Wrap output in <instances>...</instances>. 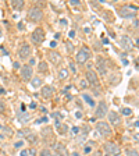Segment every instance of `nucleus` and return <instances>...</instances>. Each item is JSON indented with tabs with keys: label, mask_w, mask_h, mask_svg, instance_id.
I'll return each mask as SVG.
<instances>
[{
	"label": "nucleus",
	"mask_w": 139,
	"mask_h": 156,
	"mask_svg": "<svg viewBox=\"0 0 139 156\" xmlns=\"http://www.w3.org/2000/svg\"><path fill=\"white\" fill-rule=\"evenodd\" d=\"M56 152H57L58 156H70L65 145H63V144H57V145H56Z\"/></svg>",
	"instance_id": "obj_16"
},
{
	"label": "nucleus",
	"mask_w": 139,
	"mask_h": 156,
	"mask_svg": "<svg viewBox=\"0 0 139 156\" xmlns=\"http://www.w3.org/2000/svg\"><path fill=\"white\" fill-rule=\"evenodd\" d=\"M32 74H33V68L31 66L25 64L21 67V77H23L24 81H29V80H32Z\"/></svg>",
	"instance_id": "obj_9"
},
{
	"label": "nucleus",
	"mask_w": 139,
	"mask_h": 156,
	"mask_svg": "<svg viewBox=\"0 0 139 156\" xmlns=\"http://www.w3.org/2000/svg\"><path fill=\"white\" fill-rule=\"evenodd\" d=\"M29 55H31V46H29L28 43H23L18 50L19 58H21V60H26V58L29 57Z\"/></svg>",
	"instance_id": "obj_10"
},
{
	"label": "nucleus",
	"mask_w": 139,
	"mask_h": 156,
	"mask_svg": "<svg viewBox=\"0 0 139 156\" xmlns=\"http://www.w3.org/2000/svg\"><path fill=\"white\" fill-rule=\"evenodd\" d=\"M72 156H79V153H77V152H72Z\"/></svg>",
	"instance_id": "obj_41"
},
{
	"label": "nucleus",
	"mask_w": 139,
	"mask_h": 156,
	"mask_svg": "<svg viewBox=\"0 0 139 156\" xmlns=\"http://www.w3.org/2000/svg\"><path fill=\"white\" fill-rule=\"evenodd\" d=\"M121 46H123L124 49H127V50H131V49H132V41H131L130 38H128V36H121Z\"/></svg>",
	"instance_id": "obj_15"
},
{
	"label": "nucleus",
	"mask_w": 139,
	"mask_h": 156,
	"mask_svg": "<svg viewBox=\"0 0 139 156\" xmlns=\"http://www.w3.org/2000/svg\"><path fill=\"white\" fill-rule=\"evenodd\" d=\"M123 114L124 116H131V114H132V110L128 109V107H125V109H123Z\"/></svg>",
	"instance_id": "obj_29"
},
{
	"label": "nucleus",
	"mask_w": 139,
	"mask_h": 156,
	"mask_svg": "<svg viewBox=\"0 0 139 156\" xmlns=\"http://www.w3.org/2000/svg\"><path fill=\"white\" fill-rule=\"evenodd\" d=\"M93 156H103V153L100 152V151H96V152H95V155Z\"/></svg>",
	"instance_id": "obj_36"
},
{
	"label": "nucleus",
	"mask_w": 139,
	"mask_h": 156,
	"mask_svg": "<svg viewBox=\"0 0 139 156\" xmlns=\"http://www.w3.org/2000/svg\"><path fill=\"white\" fill-rule=\"evenodd\" d=\"M2 36H3V31H2V29H0V38H2Z\"/></svg>",
	"instance_id": "obj_42"
},
{
	"label": "nucleus",
	"mask_w": 139,
	"mask_h": 156,
	"mask_svg": "<svg viewBox=\"0 0 139 156\" xmlns=\"http://www.w3.org/2000/svg\"><path fill=\"white\" fill-rule=\"evenodd\" d=\"M106 114H109V106H107V103L104 101H100L99 102V105L96 106L95 116H96L97 119H104Z\"/></svg>",
	"instance_id": "obj_3"
},
{
	"label": "nucleus",
	"mask_w": 139,
	"mask_h": 156,
	"mask_svg": "<svg viewBox=\"0 0 139 156\" xmlns=\"http://www.w3.org/2000/svg\"><path fill=\"white\" fill-rule=\"evenodd\" d=\"M26 18L32 23H39L40 20L43 18V10L39 9V7H31L28 10V14H26Z\"/></svg>",
	"instance_id": "obj_1"
},
{
	"label": "nucleus",
	"mask_w": 139,
	"mask_h": 156,
	"mask_svg": "<svg viewBox=\"0 0 139 156\" xmlns=\"http://www.w3.org/2000/svg\"><path fill=\"white\" fill-rule=\"evenodd\" d=\"M82 98H84V101L88 102V105H89V106H92V107L95 106V101H93V99H92V98L89 96L88 94H84V95H82Z\"/></svg>",
	"instance_id": "obj_20"
},
{
	"label": "nucleus",
	"mask_w": 139,
	"mask_h": 156,
	"mask_svg": "<svg viewBox=\"0 0 139 156\" xmlns=\"http://www.w3.org/2000/svg\"><path fill=\"white\" fill-rule=\"evenodd\" d=\"M70 68H71V71L72 73H77V68H75V64H74V63H70Z\"/></svg>",
	"instance_id": "obj_31"
},
{
	"label": "nucleus",
	"mask_w": 139,
	"mask_h": 156,
	"mask_svg": "<svg viewBox=\"0 0 139 156\" xmlns=\"http://www.w3.org/2000/svg\"><path fill=\"white\" fill-rule=\"evenodd\" d=\"M86 85H88V82L85 81V80H84V81H81V87H82V88H85Z\"/></svg>",
	"instance_id": "obj_37"
},
{
	"label": "nucleus",
	"mask_w": 139,
	"mask_h": 156,
	"mask_svg": "<svg viewBox=\"0 0 139 156\" xmlns=\"http://www.w3.org/2000/svg\"><path fill=\"white\" fill-rule=\"evenodd\" d=\"M0 130H2V136H4V135H7V136H11L13 135V130L10 128V127H0Z\"/></svg>",
	"instance_id": "obj_17"
},
{
	"label": "nucleus",
	"mask_w": 139,
	"mask_h": 156,
	"mask_svg": "<svg viewBox=\"0 0 139 156\" xmlns=\"http://www.w3.org/2000/svg\"><path fill=\"white\" fill-rule=\"evenodd\" d=\"M53 87H50V85H45V87L42 88V91H40V94H42V96L45 98V99H50L53 95Z\"/></svg>",
	"instance_id": "obj_14"
},
{
	"label": "nucleus",
	"mask_w": 139,
	"mask_h": 156,
	"mask_svg": "<svg viewBox=\"0 0 139 156\" xmlns=\"http://www.w3.org/2000/svg\"><path fill=\"white\" fill-rule=\"evenodd\" d=\"M125 155L127 156H139V152L136 149H127Z\"/></svg>",
	"instance_id": "obj_25"
},
{
	"label": "nucleus",
	"mask_w": 139,
	"mask_h": 156,
	"mask_svg": "<svg viewBox=\"0 0 139 156\" xmlns=\"http://www.w3.org/2000/svg\"><path fill=\"white\" fill-rule=\"evenodd\" d=\"M74 35H75V32H74V31H71V32H70V36H71V38H74Z\"/></svg>",
	"instance_id": "obj_40"
},
{
	"label": "nucleus",
	"mask_w": 139,
	"mask_h": 156,
	"mask_svg": "<svg viewBox=\"0 0 139 156\" xmlns=\"http://www.w3.org/2000/svg\"><path fill=\"white\" fill-rule=\"evenodd\" d=\"M11 6H13V9L19 10L24 7V2L23 0H13V2H11Z\"/></svg>",
	"instance_id": "obj_19"
},
{
	"label": "nucleus",
	"mask_w": 139,
	"mask_h": 156,
	"mask_svg": "<svg viewBox=\"0 0 139 156\" xmlns=\"http://www.w3.org/2000/svg\"><path fill=\"white\" fill-rule=\"evenodd\" d=\"M26 138H28L31 142H36V140H38V136H36L35 134H29V135H26Z\"/></svg>",
	"instance_id": "obj_27"
},
{
	"label": "nucleus",
	"mask_w": 139,
	"mask_h": 156,
	"mask_svg": "<svg viewBox=\"0 0 139 156\" xmlns=\"http://www.w3.org/2000/svg\"><path fill=\"white\" fill-rule=\"evenodd\" d=\"M93 146H96V142H93V141H89V142L85 144V148H84V153H89L92 151V148Z\"/></svg>",
	"instance_id": "obj_18"
},
{
	"label": "nucleus",
	"mask_w": 139,
	"mask_h": 156,
	"mask_svg": "<svg viewBox=\"0 0 139 156\" xmlns=\"http://www.w3.org/2000/svg\"><path fill=\"white\" fill-rule=\"evenodd\" d=\"M118 13H120V16L124 17V18H132V17L136 16V10L131 6H124L120 9Z\"/></svg>",
	"instance_id": "obj_8"
},
{
	"label": "nucleus",
	"mask_w": 139,
	"mask_h": 156,
	"mask_svg": "<svg viewBox=\"0 0 139 156\" xmlns=\"http://www.w3.org/2000/svg\"><path fill=\"white\" fill-rule=\"evenodd\" d=\"M18 119H19V121H21V123H25V121L29 120V114H25V116H19Z\"/></svg>",
	"instance_id": "obj_28"
},
{
	"label": "nucleus",
	"mask_w": 139,
	"mask_h": 156,
	"mask_svg": "<svg viewBox=\"0 0 139 156\" xmlns=\"http://www.w3.org/2000/svg\"><path fill=\"white\" fill-rule=\"evenodd\" d=\"M134 138H135V141H138V142H139V134H135V135H134Z\"/></svg>",
	"instance_id": "obj_38"
},
{
	"label": "nucleus",
	"mask_w": 139,
	"mask_h": 156,
	"mask_svg": "<svg viewBox=\"0 0 139 156\" xmlns=\"http://www.w3.org/2000/svg\"><path fill=\"white\" fill-rule=\"evenodd\" d=\"M3 112H4V103L0 101V113H3Z\"/></svg>",
	"instance_id": "obj_34"
},
{
	"label": "nucleus",
	"mask_w": 139,
	"mask_h": 156,
	"mask_svg": "<svg viewBox=\"0 0 139 156\" xmlns=\"http://www.w3.org/2000/svg\"><path fill=\"white\" fill-rule=\"evenodd\" d=\"M70 4H71V6H78V4H79V0H71Z\"/></svg>",
	"instance_id": "obj_32"
},
{
	"label": "nucleus",
	"mask_w": 139,
	"mask_h": 156,
	"mask_svg": "<svg viewBox=\"0 0 139 156\" xmlns=\"http://www.w3.org/2000/svg\"><path fill=\"white\" fill-rule=\"evenodd\" d=\"M14 68H19V63H14Z\"/></svg>",
	"instance_id": "obj_39"
},
{
	"label": "nucleus",
	"mask_w": 139,
	"mask_h": 156,
	"mask_svg": "<svg viewBox=\"0 0 139 156\" xmlns=\"http://www.w3.org/2000/svg\"><path fill=\"white\" fill-rule=\"evenodd\" d=\"M40 156H54L52 152H50V149H47V148H45V149L40 151Z\"/></svg>",
	"instance_id": "obj_26"
},
{
	"label": "nucleus",
	"mask_w": 139,
	"mask_h": 156,
	"mask_svg": "<svg viewBox=\"0 0 139 156\" xmlns=\"http://www.w3.org/2000/svg\"><path fill=\"white\" fill-rule=\"evenodd\" d=\"M21 156H29V152L26 149H24V151H21Z\"/></svg>",
	"instance_id": "obj_33"
},
{
	"label": "nucleus",
	"mask_w": 139,
	"mask_h": 156,
	"mask_svg": "<svg viewBox=\"0 0 139 156\" xmlns=\"http://www.w3.org/2000/svg\"><path fill=\"white\" fill-rule=\"evenodd\" d=\"M57 127H58V131H60L61 134H65V133H67V127H65L64 124H61L60 121H57Z\"/></svg>",
	"instance_id": "obj_24"
},
{
	"label": "nucleus",
	"mask_w": 139,
	"mask_h": 156,
	"mask_svg": "<svg viewBox=\"0 0 139 156\" xmlns=\"http://www.w3.org/2000/svg\"><path fill=\"white\" fill-rule=\"evenodd\" d=\"M67 77H68V71L65 68H61V70L58 71V78H60V80H65Z\"/></svg>",
	"instance_id": "obj_22"
},
{
	"label": "nucleus",
	"mask_w": 139,
	"mask_h": 156,
	"mask_svg": "<svg viewBox=\"0 0 139 156\" xmlns=\"http://www.w3.org/2000/svg\"><path fill=\"white\" fill-rule=\"evenodd\" d=\"M107 116H109V120H110V123L113 124V126H120L121 124V117L117 112H109Z\"/></svg>",
	"instance_id": "obj_12"
},
{
	"label": "nucleus",
	"mask_w": 139,
	"mask_h": 156,
	"mask_svg": "<svg viewBox=\"0 0 139 156\" xmlns=\"http://www.w3.org/2000/svg\"><path fill=\"white\" fill-rule=\"evenodd\" d=\"M31 84H32L33 88H39L40 85H42V80H40L39 77H36V78H33L32 81H31Z\"/></svg>",
	"instance_id": "obj_21"
},
{
	"label": "nucleus",
	"mask_w": 139,
	"mask_h": 156,
	"mask_svg": "<svg viewBox=\"0 0 139 156\" xmlns=\"http://www.w3.org/2000/svg\"><path fill=\"white\" fill-rule=\"evenodd\" d=\"M24 141H18V142H16L14 144V146H16V149H18V148H21V146H24Z\"/></svg>",
	"instance_id": "obj_30"
},
{
	"label": "nucleus",
	"mask_w": 139,
	"mask_h": 156,
	"mask_svg": "<svg viewBox=\"0 0 139 156\" xmlns=\"http://www.w3.org/2000/svg\"><path fill=\"white\" fill-rule=\"evenodd\" d=\"M39 71H40V73H46V71H47V63H46V62H40V63H39Z\"/></svg>",
	"instance_id": "obj_23"
},
{
	"label": "nucleus",
	"mask_w": 139,
	"mask_h": 156,
	"mask_svg": "<svg viewBox=\"0 0 139 156\" xmlns=\"http://www.w3.org/2000/svg\"><path fill=\"white\" fill-rule=\"evenodd\" d=\"M89 57H91V53H89V50H88L86 48L79 49L78 53H77V56H75L77 63H79V64H85V63L89 60Z\"/></svg>",
	"instance_id": "obj_4"
},
{
	"label": "nucleus",
	"mask_w": 139,
	"mask_h": 156,
	"mask_svg": "<svg viewBox=\"0 0 139 156\" xmlns=\"http://www.w3.org/2000/svg\"><path fill=\"white\" fill-rule=\"evenodd\" d=\"M96 130H97V133H100L102 136H110L111 134H113V130H111L110 124L103 121V120L96 123Z\"/></svg>",
	"instance_id": "obj_2"
},
{
	"label": "nucleus",
	"mask_w": 139,
	"mask_h": 156,
	"mask_svg": "<svg viewBox=\"0 0 139 156\" xmlns=\"http://www.w3.org/2000/svg\"><path fill=\"white\" fill-rule=\"evenodd\" d=\"M47 57L50 60V63H53V64H60V62H61V55L57 52H53V50L47 53Z\"/></svg>",
	"instance_id": "obj_13"
},
{
	"label": "nucleus",
	"mask_w": 139,
	"mask_h": 156,
	"mask_svg": "<svg viewBox=\"0 0 139 156\" xmlns=\"http://www.w3.org/2000/svg\"><path fill=\"white\" fill-rule=\"evenodd\" d=\"M42 140L45 141L46 144H50V142H54V133H53V130L50 128V127H45L42 130Z\"/></svg>",
	"instance_id": "obj_7"
},
{
	"label": "nucleus",
	"mask_w": 139,
	"mask_h": 156,
	"mask_svg": "<svg viewBox=\"0 0 139 156\" xmlns=\"http://www.w3.org/2000/svg\"><path fill=\"white\" fill-rule=\"evenodd\" d=\"M104 151H106L107 153L113 155V156L120 155V148H118V146H117L114 142H106V144H104Z\"/></svg>",
	"instance_id": "obj_11"
},
{
	"label": "nucleus",
	"mask_w": 139,
	"mask_h": 156,
	"mask_svg": "<svg viewBox=\"0 0 139 156\" xmlns=\"http://www.w3.org/2000/svg\"><path fill=\"white\" fill-rule=\"evenodd\" d=\"M31 39H32V42L36 43V45L43 43V41H45V31L42 28H36L32 32V35H31Z\"/></svg>",
	"instance_id": "obj_5"
},
{
	"label": "nucleus",
	"mask_w": 139,
	"mask_h": 156,
	"mask_svg": "<svg viewBox=\"0 0 139 156\" xmlns=\"http://www.w3.org/2000/svg\"><path fill=\"white\" fill-rule=\"evenodd\" d=\"M72 133L78 134V133H79V128H78V127H74V128H72Z\"/></svg>",
	"instance_id": "obj_35"
},
{
	"label": "nucleus",
	"mask_w": 139,
	"mask_h": 156,
	"mask_svg": "<svg viewBox=\"0 0 139 156\" xmlns=\"http://www.w3.org/2000/svg\"><path fill=\"white\" fill-rule=\"evenodd\" d=\"M86 82L88 84L93 85V87H99V84H100V81H99V77H97V74L93 71V70H86Z\"/></svg>",
	"instance_id": "obj_6"
}]
</instances>
